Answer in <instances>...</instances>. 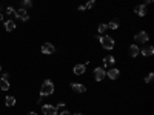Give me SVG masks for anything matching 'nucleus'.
<instances>
[{"label":"nucleus","instance_id":"1","mask_svg":"<svg viewBox=\"0 0 154 115\" xmlns=\"http://www.w3.org/2000/svg\"><path fill=\"white\" fill-rule=\"evenodd\" d=\"M54 92V83L51 80H45L42 87H40V97H50Z\"/></svg>","mask_w":154,"mask_h":115},{"label":"nucleus","instance_id":"2","mask_svg":"<svg viewBox=\"0 0 154 115\" xmlns=\"http://www.w3.org/2000/svg\"><path fill=\"white\" fill-rule=\"evenodd\" d=\"M100 40V45H102L103 49H108V51H111V49H114V40H112L111 37L108 35H102L99 38Z\"/></svg>","mask_w":154,"mask_h":115},{"label":"nucleus","instance_id":"3","mask_svg":"<svg viewBox=\"0 0 154 115\" xmlns=\"http://www.w3.org/2000/svg\"><path fill=\"white\" fill-rule=\"evenodd\" d=\"M134 40H136V43H146V41L149 40V35L148 32H145V31H140V32H137L136 35H134Z\"/></svg>","mask_w":154,"mask_h":115},{"label":"nucleus","instance_id":"4","mask_svg":"<svg viewBox=\"0 0 154 115\" xmlns=\"http://www.w3.org/2000/svg\"><path fill=\"white\" fill-rule=\"evenodd\" d=\"M14 15H16V18H19V20H23V22L29 20V15H28V12H26V9H23V8L14 11Z\"/></svg>","mask_w":154,"mask_h":115},{"label":"nucleus","instance_id":"5","mask_svg":"<svg viewBox=\"0 0 154 115\" xmlns=\"http://www.w3.org/2000/svg\"><path fill=\"white\" fill-rule=\"evenodd\" d=\"M42 112L43 115H57V107H54L52 104H43Z\"/></svg>","mask_w":154,"mask_h":115},{"label":"nucleus","instance_id":"6","mask_svg":"<svg viewBox=\"0 0 154 115\" xmlns=\"http://www.w3.org/2000/svg\"><path fill=\"white\" fill-rule=\"evenodd\" d=\"M105 77H106V71H105L103 68H96L94 69V78H96V81H102Z\"/></svg>","mask_w":154,"mask_h":115},{"label":"nucleus","instance_id":"7","mask_svg":"<svg viewBox=\"0 0 154 115\" xmlns=\"http://www.w3.org/2000/svg\"><path fill=\"white\" fill-rule=\"evenodd\" d=\"M71 89L76 92V94H85L86 92V87L80 83H71Z\"/></svg>","mask_w":154,"mask_h":115},{"label":"nucleus","instance_id":"8","mask_svg":"<svg viewBox=\"0 0 154 115\" xmlns=\"http://www.w3.org/2000/svg\"><path fill=\"white\" fill-rule=\"evenodd\" d=\"M54 51H56V48H54L52 43H43L42 45V52L43 54H54Z\"/></svg>","mask_w":154,"mask_h":115},{"label":"nucleus","instance_id":"9","mask_svg":"<svg viewBox=\"0 0 154 115\" xmlns=\"http://www.w3.org/2000/svg\"><path fill=\"white\" fill-rule=\"evenodd\" d=\"M119 74H120V71H119V69H116V68L108 69V71H106L108 78H111V80H117L119 78Z\"/></svg>","mask_w":154,"mask_h":115},{"label":"nucleus","instance_id":"10","mask_svg":"<svg viewBox=\"0 0 154 115\" xmlns=\"http://www.w3.org/2000/svg\"><path fill=\"white\" fill-rule=\"evenodd\" d=\"M134 12H136L137 15H140V17H145L146 15V6L145 5H137L136 8H134Z\"/></svg>","mask_w":154,"mask_h":115},{"label":"nucleus","instance_id":"11","mask_svg":"<svg viewBox=\"0 0 154 115\" xmlns=\"http://www.w3.org/2000/svg\"><path fill=\"white\" fill-rule=\"evenodd\" d=\"M153 54H154V48H153V46H143V49H142V55H143V57H151L153 55Z\"/></svg>","mask_w":154,"mask_h":115},{"label":"nucleus","instance_id":"12","mask_svg":"<svg viewBox=\"0 0 154 115\" xmlns=\"http://www.w3.org/2000/svg\"><path fill=\"white\" fill-rule=\"evenodd\" d=\"M128 52H130V55H131V57H137L140 51H139V46H137V45H131V46H130V49H128Z\"/></svg>","mask_w":154,"mask_h":115},{"label":"nucleus","instance_id":"13","mask_svg":"<svg viewBox=\"0 0 154 115\" xmlns=\"http://www.w3.org/2000/svg\"><path fill=\"white\" fill-rule=\"evenodd\" d=\"M5 29L8 31V32L14 31V29H16V22H14V20H6L5 22Z\"/></svg>","mask_w":154,"mask_h":115},{"label":"nucleus","instance_id":"14","mask_svg":"<svg viewBox=\"0 0 154 115\" xmlns=\"http://www.w3.org/2000/svg\"><path fill=\"white\" fill-rule=\"evenodd\" d=\"M73 71H74V74H76V75H82V74H85V64H76Z\"/></svg>","mask_w":154,"mask_h":115},{"label":"nucleus","instance_id":"15","mask_svg":"<svg viewBox=\"0 0 154 115\" xmlns=\"http://www.w3.org/2000/svg\"><path fill=\"white\" fill-rule=\"evenodd\" d=\"M119 26H120V20H119V18H112V20L108 23V28H110V29H117Z\"/></svg>","mask_w":154,"mask_h":115},{"label":"nucleus","instance_id":"16","mask_svg":"<svg viewBox=\"0 0 154 115\" xmlns=\"http://www.w3.org/2000/svg\"><path fill=\"white\" fill-rule=\"evenodd\" d=\"M5 104L8 106V107H11V106H14V104H16V98H14L13 95H8V97L5 98Z\"/></svg>","mask_w":154,"mask_h":115},{"label":"nucleus","instance_id":"17","mask_svg":"<svg viewBox=\"0 0 154 115\" xmlns=\"http://www.w3.org/2000/svg\"><path fill=\"white\" fill-rule=\"evenodd\" d=\"M0 89H2V91H8L9 89V81L0 78Z\"/></svg>","mask_w":154,"mask_h":115},{"label":"nucleus","instance_id":"18","mask_svg":"<svg viewBox=\"0 0 154 115\" xmlns=\"http://www.w3.org/2000/svg\"><path fill=\"white\" fill-rule=\"evenodd\" d=\"M32 6V0H22V8L23 9H29Z\"/></svg>","mask_w":154,"mask_h":115},{"label":"nucleus","instance_id":"19","mask_svg":"<svg viewBox=\"0 0 154 115\" xmlns=\"http://www.w3.org/2000/svg\"><path fill=\"white\" fill-rule=\"evenodd\" d=\"M153 80H154V74H153V72H149V74L145 77V83H153Z\"/></svg>","mask_w":154,"mask_h":115},{"label":"nucleus","instance_id":"20","mask_svg":"<svg viewBox=\"0 0 154 115\" xmlns=\"http://www.w3.org/2000/svg\"><path fill=\"white\" fill-rule=\"evenodd\" d=\"M106 28H108V25H105V23H100V25H99V34H103L105 31H106Z\"/></svg>","mask_w":154,"mask_h":115},{"label":"nucleus","instance_id":"21","mask_svg":"<svg viewBox=\"0 0 154 115\" xmlns=\"http://www.w3.org/2000/svg\"><path fill=\"white\" fill-rule=\"evenodd\" d=\"M94 5H96V0H89V2L85 5V9H89V8H93Z\"/></svg>","mask_w":154,"mask_h":115},{"label":"nucleus","instance_id":"22","mask_svg":"<svg viewBox=\"0 0 154 115\" xmlns=\"http://www.w3.org/2000/svg\"><path fill=\"white\" fill-rule=\"evenodd\" d=\"M6 14H8V15H11V14H14V8L13 6H8V8H6Z\"/></svg>","mask_w":154,"mask_h":115},{"label":"nucleus","instance_id":"23","mask_svg":"<svg viewBox=\"0 0 154 115\" xmlns=\"http://www.w3.org/2000/svg\"><path fill=\"white\" fill-rule=\"evenodd\" d=\"M105 58H106V61H108V64H112L116 61V58L114 57H105Z\"/></svg>","mask_w":154,"mask_h":115},{"label":"nucleus","instance_id":"24","mask_svg":"<svg viewBox=\"0 0 154 115\" xmlns=\"http://www.w3.org/2000/svg\"><path fill=\"white\" fill-rule=\"evenodd\" d=\"M2 80H6V81H9V74H3V75H2Z\"/></svg>","mask_w":154,"mask_h":115},{"label":"nucleus","instance_id":"25","mask_svg":"<svg viewBox=\"0 0 154 115\" xmlns=\"http://www.w3.org/2000/svg\"><path fill=\"white\" fill-rule=\"evenodd\" d=\"M60 115H71V114L68 112V110H63V112H62V114H60Z\"/></svg>","mask_w":154,"mask_h":115},{"label":"nucleus","instance_id":"26","mask_svg":"<svg viewBox=\"0 0 154 115\" xmlns=\"http://www.w3.org/2000/svg\"><path fill=\"white\" fill-rule=\"evenodd\" d=\"M145 3H153V0H145ZM143 3V5H145Z\"/></svg>","mask_w":154,"mask_h":115},{"label":"nucleus","instance_id":"27","mask_svg":"<svg viewBox=\"0 0 154 115\" xmlns=\"http://www.w3.org/2000/svg\"><path fill=\"white\" fill-rule=\"evenodd\" d=\"M0 22H3V14L0 12Z\"/></svg>","mask_w":154,"mask_h":115},{"label":"nucleus","instance_id":"28","mask_svg":"<svg viewBox=\"0 0 154 115\" xmlns=\"http://www.w3.org/2000/svg\"><path fill=\"white\" fill-rule=\"evenodd\" d=\"M28 115H37V114H36V112H29Z\"/></svg>","mask_w":154,"mask_h":115},{"label":"nucleus","instance_id":"29","mask_svg":"<svg viewBox=\"0 0 154 115\" xmlns=\"http://www.w3.org/2000/svg\"><path fill=\"white\" fill-rule=\"evenodd\" d=\"M74 115H83V114H79V112H77V114H74Z\"/></svg>","mask_w":154,"mask_h":115},{"label":"nucleus","instance_id":"30","mask_svg":"<svg viewBox=\"0 0 154 115\" xmlns=\"http://www.w3.org/2000/svg\"><path fill=\"white\" fill-rule=\"evenodd\" d=\"M0 71H2V66H0Z\"/></svg>","mask_w":154,"mask_h":115}]
</instances>
